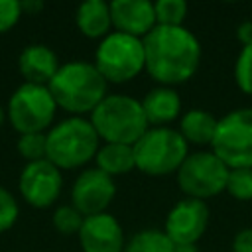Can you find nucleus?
Instances as JSON below:
<instances>
[{
    "instance_id": "nucleus-1",
    "label": "nucleus",
    "mask_w": 252,
    "mask_h": 252,
    "mask_svg": "<svg viewBox=\"0 0 252 252\" xmlns=\"http://www.w3.org/2000/svg\"><path fill=\"white\" fill-rule=\"evenodd\" d=\"M146 73L161 87L189 81L201 63V43L185 26H156L144 39Z\"/></svg>"
},
{
    "instance_id": "nucleus-2",
    "label": "nucleus",
    "mask_w": 252,
    "mask_h": 252,
    "mask_svg": "<svg viewBox=\"0 0 252 252\" xmlns=\"http://www.w3.org/2000/svg\"><path fill=\"white\" fill-rule=\"evenodd\" d=\"M106 87L108 83L104 77L98 73L94 63L89 61L63 63L47 85L57 108L67 110L71 116L93 112L108 94Z\"/></svg>"
},
{
    "instance_id": "nucleus-3",
    "label": "nucleus",
    "mask_w": 252,
    "mask_h": 252,
    "mask_svg": "<svg viewBox=\"0 0 252 252\" xmlns=\"http://www.w3.org/2000/svg\"><path fill=\"white\" fill-rule=\"evenodd\" d=\"M91 124L104 144L134 146L150 128L142 100L130 94H106L91 112Z\"/></svg>"
},
{
    "instance_id": "nucleus-4",
    "label": "nucleus",
    "mask_w": 252,
    "mask_h": 252,
    "mask_svg": "<svg viewBox=\"0 0 252 252\" xmlns=\"http://www.w3.org/2000/svg\"><path fill=\"white\" fill-rule=\"evenodd\" d=\"M47 156L55 167L59 169H77L91 159H94L100 138L94 132L91 120L83 116H69L47 132Z\"/></svg>"
},
{
    "instance_id": "nucleus-5",
    "label": "nucleus",
    "mask_w": 252,
    "mask_h": 252,
    "mask_svg": "<svg viewBox=\"0 0 252 252\" xmlns=\"http://www.w3.org/2000/svg\"><path fill=\"white\" fill-rule=\"evenodd\" d=\"M189 156V144L179 130L169 126L148 128L146 134L134 144L136 169L150 177H165L177 173L185 158Z\"/></svg>"
},
{
    "instance_id": "nucleus-6",
    "label": "nucleus",
    "mask_w": 252,
    "mask_h": 252,
    "mask_svg": "<svg viewBox=\"0 0 252 252\" xmlns=\"http://www.w3.org/2000/svg\"><path fill=\"white\" fill-rule=\"evenodd\" d=\"M94 67L106 83H128L146 71L144 43L140 37H132L120 32H110L100 39L94 51Z\"/></svg>"
},
{
    "instance_id": "nucleus-7",
    "label": "nucleus",
    "mask_w": 252,
    "mask_h": 252,
    "mask_svg": "<svg viewBox=\"0 0 252 252\" xmlns=\"http://www.w3.org/2000/svg\"><path fill=\"white\" fill-rule=\"evenodd\" d=\"M211 152L228 169L252 167V108H234L219 120Z\"/></svg>"
},
{
    "instance_id": "nucleus-8",
    "label": "nucleus",
    "mask_w": 252,
    "mask_h": 252,
    "mask_svg": "<svg viewBox=\"0 0 252 252\" xmlns=\"http://www.w3.org/2000/svg\"><path fill=\"white\" fill-rule=\"evenodd\" d=\"M55 112L57 104L45 85L22 83L8 100V120L18 134L45 132Z\"/></svg>"
},
{
    "instance_id": "nucleus-9",
    "label": "nucleus",
    "mask_w": 252,
    "mask_h": 252,
    "mask_svg": "<svg viewBox=\"0 0 252 252\" xmlns=\"http://www.w3.org/2000/svg\"><path fill=\"white\" fill-rule=\"evenodd\" d=\"M228 171L230 169L211 150H201L189 154L175 175L185 197L207 201L226 189Z\"/></svg>"
},
{
    "instance_id": "nucleus-10",
    "label": "nucleus",
    "mask_w": 252,
    "mask_h": 252,
    "mask_svg": "<svg viewBox=\"0 0 252 252\" xmlns=\"http://www.w3.org/2000/svg\"><path fill=\"white\" fill-rule=\"evenodd\" d=\"M18 189L28 205H32L33 209H47L61 195V169L55 167L49 159L26 163L18 177Z\"/></svg>"
},
{
    "instance_id": "nucleus-11",
    "label": "nucleus",
    "mask_w": 252,
    "mask_h": 252,
    "mask_svg": "<svg viewBox=\"0 0 252 252\" xmlns=\"http://www.w3.org/2000/svg\"><path fill=\"white\" fill-rule=\"evenodd\" d=\"M114 197H116L114 179L96 167L81 171L71 187V205L83 217L106 213Z\"/></svg>"
},
{
    "instance_id": "nucleus-12",
    "label": "nucleus",
    "mask_w": 252,
    "mask_h": 252,
    "mask_svg": "<svg viewBox=\"0 0 252 252\" xmlns=\"http://www.w3.org/2000/svg\"><path fill=\"white\" fill-rule=\"evenodd\" d=\"M209 226V207L199 199L177 201L163 222V232L173 244H197Z\"/></svg>"
},
{
    "instance_id": "nucleus-13",
    "label": "nucleus",
    "mask_w": 252,
    "mask_h": 252,
    "mask_svg": "<svg viewBox=\"0 0 252 252\" xmlns=\"http://www.w3.org/2000/svg\"><path fill=\"white\" fill-rule=\"evenodd\" d=\"M79 244L83 252H124L126 238L122 224L110 213L85 217L79 230Z\"/></svg>"
},
{
    "instance_id": "nucleus-14",
    "label": "nucleus",
    "mask_w": 252,
    "mask_h": 252,
    "mask_svg": "<svg viewBox=\"0 0 252 252\" xmlns=\"http://www.w3.org/2000/svg\"><path fill=\"white\" fill-rule=\"evenodd\" d=\"M110 20L114 32L140 39L158 26L154 2L150 0H114L110 2Z\"/></svg>"
},
{
    "instance_id": "nucleus-15",
    "label": "nucleus",
    "mask_w": 252,
    "mask_h": 252,
    "mask_svg": "<svg viewBox=\"0 0 252 252\" xmlns=\"http://www.w3.org/2000/svg\"><path fill=\"white\" fill-rule=\"evenodd\" d=\"M61 63L51 47L45 43H30L18 55V71L26 79L24 83L49 85V81L59 71Z\"/></svg>"
},
{
    "instance_id": "nucleus-16",
    "label": "nucleus",
    "mask_w": 252,
    "mask_h": 252,
    "mask_svg": "<svg viewBox=\"0 0 252 252\" xmlns=\"http://www.w3.org/2000/svg\"><path fill=\"white\" fill-rule=\"evenodd\" d=\"M142 108H144L150 128H158V126H165L173 122L175 118H179L181 98L173 87L158 85L146 93V96L142 98Z\"/></svg>"
},
{
    "instance_id": "nucleus-17",
    "label": "nucleus",
    "mask_w": 252,
    "mask_h": 252,
    "mask_svg": "<svg viewBox=\"0 0 252 252\" xmlns=\"http://www.w3.org/2000/svg\"><path fill=\"white\" fill-rule=\"evenodd\" d=\"M75 24L85 37L102 39L110 33V4L104 0H87L75 12Z\"/></svg>"
},
{
    "instance_id": "nucleus-18",
    "label": "nucleus",
    "mask_w": 252,
    "mask_h": 252,
    "mask_svg": "<svg viewBox=\"0 0 252 252\" xmlns=\"http://www.w3.org/2000/svg\"><path fill=\"white\" fill-rule=\"evenodd\" d=\"M219 120L203 108L187 110L179 120V134L187 144L193 146H211Z\"/></svg>"
},
{
    "instance_id": "nucleus-19",
    "label": "nucleus",
    "mask_w": 252,
    "mask_h": 252,
    "mask_svg": "<svg viewBox=\"0 0 252 252\" xmlns=\"http://www.w3.org/2000/svg\"><path fill=\"white\" fill-rule=\"evenodd\" d=\"M96 169L104 171L112 179L116 175H126L132 169H136V158H134V146L124 144H102L94 156Z\"/></svg>"
},
{
    "instance_id": "nucleus-20",
    "label": "nucleus",
    "mask_w": 252,
    "mask_h": 252,
    "mask_svg": "<svg viewBox=\"0 0 252 252\" xmlns=\"http://www.w3.org/2000/svg\"><path fill=\"white\" fill-rule=\"evenodd\" d=\"M124 252H175V244L167 238L163 230L144 228L130 236Z\"/></svg>"
},
{
    "instance_id": "nucleus-21",
    "label": "nucleus",
    "mask_w": 252,
    "mask_h": 252,
    "mask_svg": "<svg viewBox=\"0 0 252 252\" xmlns=\"http://www.w3.org/2000/svg\"><path fill=\"white\" fill-rule=\"evenodd\" d=\"M156 22L158 26H183L187 16V2L185 0H158L154 2Z\"/></svg>"
},
{
    "instance_id": "nucleus-22",
    "label": "nucleus",
    "mask_w": 252,
    "mask_h": 252,
    "mask_svg": "<svg viewBox=\"0 0 252 252\" xmlns=\"http://www.w3.org/2000/svg\"><path fill=\"white\" fill-rule=\"evenodd\" d=\"M16 150L28 163L45 159V156H47V136H45V132L20 134V138L16 142Z\"/></svg>"
},
{
    "instance_id": "nucleus-23",
    "label": "nucleus",
    "mask_w": 252,
    "mask_h": 252,
    "mask_svg": "<svg viewBox=\"0 0 252 252\" xmlns=\"http://www.w3.org/2000/svg\"><path fill=\"white\" fill-rule=\"evenodd\" d=\"M83 220L85 217L73 207V205H59L55 211H53V217H51V222H53V228L61 234H79L81 226H83Z\"/></svg>"
},
{
    "instance_id": "nucleus-24",
    "label": "nucleus",
    "mask_w": 252,
    "mask_h": 252,
    "mask_svg": "<svg viewBox=\"0 0 252 252\" xmlns=\"http://www.w3.org/2000/svg\"><path fill=\"white\" fill-rule=\"evenodd\" d=\"M224 191L236 201H252V167L230 169Z\"/></svg>"
},
{
    "instance_id": "nucleus-25",
    "label": "nucleus",
    "mask_w": 252,
    "mask_h": 252,
    "mask_svg": "<svg viewBox=\"0 0 252 252\" xmlns=\"http://www.w3.org/2000/svg\"><path fill=\"white\" fill-rule=\"evenodd\" d=\"M234 83L244 94H252V43L244 45L234 61Z\"/></svg>"
},
{
    "instance_id": "nucleus-26",
    "label": "nucleus",
    "mask_w": 252,
    "mask_h": 252,
    "mask_svg": "<svg viewBox=\"0 0 252 252\" xmlns=\"http://www.w3.org/2000/svg\"><path fill=\"white\" fill-rule=\"evenodd\" d=\"M18 215H20L18 201L6 187L0 185V232H6L8 228H12L18 220Z\"/></svg>"
},
{
    "instance_id": "nucleus-27",
    "label": "nucleus",
    "mask_w": 252,
    "mask_h": 252,
    "mask_svg": "<svg viewBox=\"0 0 252 252\" xmlns=\"http://www.w3.org/2000/svg\"><path fill=\"white\" fill-rule=\"evenodd\" d=\"M22 18V6L18 0H0V33L10 32Z\"/></svg>"
},
{
    "instance_id": "nucleus-28",
    "label": "nucleus",
    "mask_w": 252,
    "mask_h": 252,
    "mask_svg": "<svg viewBox=\"0 0 252 252\" xmlns=\"http://www.w3.org/2000/svg\"><path fill=\"white\" fill-rule=\"evenodd\" d=\"M230 252H252V226L242 228L234 234L232 244H230Z\"/></svg>"
},
{
    "instance_id": "nucleus-29",
    "label": "nucleus",
    "mask_w": 252,
    "mask_h": 252,
    "mask_svg": "<svg viewBox=\"0 0 252 252\" xmlns=\"http://www.w3.org/2000/svg\"><path fill=\"white\" fill-rule=\"evenodd\" d=\"M236 39L242 43V47L252 43V20H244L242 24H238V28H236Z\"/></svg>"
},
{
    "instance_id": "nucleus-30",
    "label": "nucleus",
    "mask_w": 252,
    "mask_h": 252,
    "mask_svg": "<svg viewBox=\"0 0 252 252\" xmlns=\"http://www.w3.org/2000/svg\"><path fill=\"white\" fill-rule=\"evenodd\" d=\"M20 6H22V14H30V16H33V14L43 10V2L41 0H24V2H20Z\"/></svg>"
},
{
    "instance_id": "nucleus-31",
    "label": "nucleus",
    "mask_w": 252,
    "mask_h": 252,
    "mask_svg": "<svg viewBox=\"0 0 252 252\" xmlns=\"http://www.w3.org/2000/svg\"><path fill=\"white\" fill-rule=\"evenodd\" d=\"M175 252H197V244H175Z\"/></svg>"
},
{
    "instance_id": "nucleus-32",
    "label": "nucleus",
    "mask_w": 252,
    "mask_h": 252,
    "mask_svg": "<svg viewBox=\"0 0 252 252\" xmlns=\"http://www.w3.org/2000/svg\"><path fill=\"white\" fill-rule=\"evenodd\" d=\"M4 120H6V110H4L2 106H0V126L4 124Z\"/></svg>"
}]
</instances>
